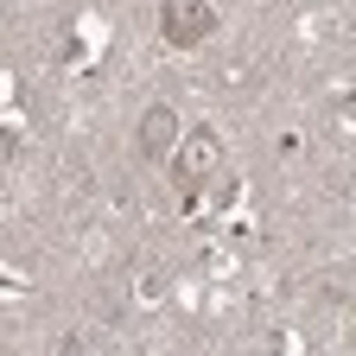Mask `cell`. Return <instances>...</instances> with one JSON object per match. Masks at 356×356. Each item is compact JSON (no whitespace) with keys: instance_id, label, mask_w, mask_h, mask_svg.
I'll list each match as a JSON object with an SVG mask.
<instances>
[{"instance_id":"2","label":"cell","mask_w":356,"mask_h":356,"mask_svg":"<svg viewBox=\"0 0 356 356\" xmlns=\"http://www.w3.org/2000/svg\"><path fill=\"white\" fill-rule=\"evenodd\" d=\"M159 19H165L172 44H197L210 32V7H204V0H159Z\"/></svg>"},{"instance_id":"1","label":"cell","mask_w":356,"mask_h":356,"mask_svg":"<svg viewBox=\"0 0 356 356\" xmlns=\"http://www.w3.org/2000/svg\"><path fill=\"white\" fill-rule=\"evenodd\" d=\"M172 172H178V191H204L210 178L222 172V140L216 134H185V140H178V153H172Z\"/></svg>"},{"instance_id":"3","label":"cell","mask_w":356,"mask_h":356,"mask_svg":"<svg viewBox=\"0 0 356 356\" xmlns=\"http://www.w3.org/2000/svg\"><path fill=\"white\" fill-rule=\"evenodd\" d=\"M140 153H147V159H172V153H178V115H172L165 102L140 115Z\"/></svg>"}]
</instances>
